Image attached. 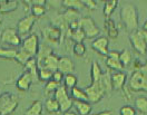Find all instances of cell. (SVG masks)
Returning <instances> with one entry per match:
<instances>
[{
  "label": "cell",
  "mask_w": 147,
  "mask_h": 115,
  "mask_svg": "<svg viewBox=\"0 0 147 115\" xmlns=\"http://www.w3.org/2000/svg\"><path fill=\"white\" fill-rule=\"evenodd\" d=\"M111 88V82H110L109 73L102 74L101 79L98 82H92L90 86L86 87L84 91L88 97V102L90 103H98L104 97L105 93Z\"/></svg>",
  "instance_id": "6da1fadb"
},
{
  "label": "cell",
  "mask_w": 147,
  "mask_h": 115,
  "mask_svg": "<svg viewBox=\"0 0 147 115\" xmlns=\"http://www.w3.org/2000/svg\"><path fill=\"white\" fill-rule=\"evenodd\" d=\"M120 19L127 30L130 32L136 31L138 29V11L136 6L130 2L124 3L120 9Z\"/></svg>",
  "instance_id": "7a4b0ae2"
},
{
  "label": "cell",
  "mask_w": 147,
  "mask_h": 115,
  "mask_svg": "<svg viewBox=\"0 0 147 115\" xmlns=\"http://www.w3.org/2000/svg\"><path fill=\"white\" fill-rule=\"evenodd\" d=\"M18 106V98L11 93H3L0 95V112L1 115H9Z\"/></svg>",
  "instance_id": "3957f363"
},
{
  "label": "cell",
  "mask_w": 147,
  "mask_h": 115,
  "mask_svg": "<svg viewBox=\"0 0 147 115\" xmlns=\"http://www.w3.org/2000/svg\"><path fill=\"white\" fill-rule=\"evenodd\" d=\"M55 99L59 103L60 111L63 113H66L70 111V108L74 105V101L71 97H69L67 89L65 86H59L55 91Z\"/></svg>",
  "instance_id": "277c9868"
},
{
  "label": "cell",
  "mask_w": 147,
  "mask_h": 115,
  "mask_svg": "<svg viewBox=\"0 0 147 115\" xmlns=\"http://www.w3.org/2000/svg\"><path fill=\"white\" fill-rule=\"evenodd\" d=\"M79 28L82 29L87 38H94L97 37L100 34V29L97 27L95 21L90 17H82L78 20Z\"/></svg>",
  "instance_id": "5b68a950"
},
{
  "label": "cell",
  "mask_w": 147,
  "mask_h": 115,
  "mask_svg": "<svg viewBox=\"0 0 147 115\" xmlns=\"http://www.w3.org/2000/svg\"><path fill=\"white\" fill-rule=\"evenodd\" d=\"M129 88L133 91H145L147 92V77L142 74L140 70L135 72L128 82Z\"/></svg>",
  "instance_id": "8992f818"
},
{
  "label": "cell",
  "mask_w": 147,
  "mask_h": 115,
  "mask_svg": "<svg viewBox=\"0 0 147 115\" xmlns=\"http://www.w3.org/2000/svg\"><path fill=\"white\" fill-rule=\"evenodd\" d=\"M21 49L29 53L32 57H35L38 54V49H39V37L36 34H31L30 36L26 37L21 44Z\"/></svg>",
  "instance_id": "52a82bcc"
},
{
  "label": "cell",
  "mask_w": 147,
  "mask_h": 115,
  "mask_svg": "<svg viewBox=\"0 0 147 115\" xmlns=\"http://www.w3.org/2000/svg\"><path fill=\"white\" fill-rule=\"evenodd\" d=\"M1 41L8 45H12V46H19L21 44V39L18 36V32L13 28H7L2 31Z\"/></svg>",
  "instance_id": "ba28073f"
},
{
  "label": "cell",
  "mask_w": 147,
  "mask_h": 115,
  "mask_svg": "<svg viewBox=\"0 0 147 115\" xmlns=\"http://www.w3.org/2000/svg\"><path fill=\"white\" fill-rule=\"evenodd\" d=\"M129 39H130V43H131V45H133V47H134L135 50H137L138 53H140V54H146L147 45L138 29L136 31H133L130 34Z\"/></svg>",
  "instance_id": "9c48e42d"
},
{
  "label": "cell",
  "mask_w": 147,
  "mask_h": 115,
  "mask_svg": "<svg viewBox=\"0 0 147 115\" xmlns=\"http://www.w3.org/2000/svg\"><path fill=\"white\" fill-rule=\"evenodd\" d=\"M44 35H45V39L47 40V43L49 44H59L60 39H61V29L56 27V26H49L44 28Z\"/></svg>",
  "instance_id": "30bf717a"
},
{
  "label": "cell",
  "mask_w": 147,
  "mask_h": 115,
  "mask_svg": "<svg viewBox=\"0 0 147 115\" xmlns=\"http://www.w3.org/2000/svg\"><path fill=\"white\" fill-rule=\"evenodd\" d=\"M36 21V17H34L32 15H29L24 17L22 19L19 20L17 24V32L18 35H26L30 31V29L32 28L34 24Z\"/></svg>",
  "instance_id": "8fae6325"
},
{
  "label": "cell",
  "mask_w": 147,
  "mask_h": 115,
  "mask_svg": "<svg viewBox=\"0 0 147 115\" xmlns=\"http://www.w3.org/2000/svg\"><path fill=\"white\" fill-rule=\"evenodd\" d=\"M106 65H107L110 69H115L116 72H121V69L124 68V66L121 65V63H120V60H119V53L116 51V50L108 51Z\"/></svg>",
  "instance_id": "7c38bea8"
},
{
  "label": "cell",
  "mask_w": 147,
  "mask_h": 115,
  "mask_svg": "<svg viewBox=\"0 0 147 115\" xmlns=\"http://www.w3.org/2000/svg\"><path fill=\"white\" fill-rule=\"evenodd\" d=\"M108 45H109V39L104 36L96 38L92 43V47L96 51L100 53L101 55H106V56L108 55Z\"/></svg>",
  "instance_id": "4fadbf2b"
},
{
  "label": "cell",
  "mask_w": 147,
  "mask_h": 115,
  "mask_svg": "<svg viewBox=\"0 0 147 115\" xmlns=\"http://www.w3.org/2000/svg\"><path fill=\"white\" fill-rule=\"evenodd\" d=\"M58 62H59V57H57L54 54H50L49 56H47L39 65L38 67L39 68H46V69H49L51 70L53 73L58 70Z\"/></svg>",
  "instance_id": "5bb4252c"
},
{
  "label": "cell",
  "mask_w": 147,
  "mask_h": 115,
  "mask_svg": "<svg viewBox=\"0 0 147 115\" xmlns=\"http://www.w3.org/2000/svg\"><path fill=\"white\" fill-rule=\"evenodd\" d=\"M126 74L124 72H114L110 76V82H111V88L113 89H120L126 83Z\"/></svg>",
  "instance_id": "9a60e30c"
},
{
  "label": "cell",
  "mask_w": 147,
  "mask_h": 115,
  "mask_svg": "<svg viewBox=\"0 0 147 115\" xmlns=\"http://www.w3.org/2000/svg\"><path fill=\"white\" fill-rule=\"evenodd\" d=\"M58 70L65 75L71 74L75 70L74 62L69 57H60L58 62Z\"/></svg>",
  "instance_id": "2e32d148"
},
{
  "label": "cell",
  "mask_w": 147,
  "mask_h": 115,
  "mask_svg": "<svg viewBox=\"0 0 147 115\" xmlns=\"http://www.w3.org/2000/svg\"><path fill=\"white\" fill-rule=\"evenodd\" d=\"M31 83H32V77L30 75V73H29V72H25V73L18 78L16 85H17V88H18L19 91L25 92V91H28V89H29Z\"/></svg>",
  "instance_id": "e0dca14e"
},
{
  "label": "cell",
  "mask_w": 147,
  "mask_h": 115,
  "mask_svg": "<svg viewBox=\"0 0 147 115\" xmlns=\"http://www.w3.org/2000/svg\"><path fill=\"white\" fill-rule=\"evenodd\" d=\"M19 2L16 0H0V12L7 14L18 8Z\"/></svg>",
  "instance_id": "ac0fdd59"
},
{
  "label": "cell",
  "mask_w": 147,
  "mask_h": 115,
  "mask_svg": "<svg viewBox=\"0 0 147 115\" xmlns=\"http://www.w3.org/2000/svg\"><path fill=\"white\" fill-rule=\"evenodd\" d=\"M50 54H53V50L50 46L48 44H41L39 45V49H38V62H37V65H39L47 56H49Z\"/></svg>",
  "instance_id": "d6986e66"
},
{
  "label": "cell",
  "mask_w": 147,
  "mask_h": 115,
  "mask_svg": "<svg viewBox=\"0 0 147 115\" xmlns=\"http://www.w3.org/2000/svg\"><path fill=\"white\" fill-rule=\"evenodd\" d=\"M74 105L76 107L77 112L79 113V115H88L92 112V105L88 102L74 101Z\"/></svg>",
  "instance_id": "ffe728a7"
},
{
  "label": "cell",
  "mask_w": 147,
  "mask_h": 115,
  "mask_svg": "<svg viewBox=\"0 0 147 115\" xmlns=\"http://www.w3.org/2000/svg\"><path fill=\"white\" fill-rule=\"evenodd\" d=\"M63 18L66 21V24H70L73 21H77L79 20L82 17H80V14L78 10H75V9H67L65 11V14L63 15Z\"/></svg>",
  "instance_id": "44dd1931"
},
{
  "label": "cell",
  "mask_w": 147,
  "mask_h": 115,
  "mask_svg": "<svg viewBox=\"0 0 147 115\" xmlns=\"http://www.w3.org/2000/svg\"><path fill=\"white\" fill-rule=\"evenodd\" d=\"M71 98L73 101H79V102H88V97L86 95L85 91L79 87H74L71 89Z\"/></svg>",
  "instance_id": "7402d4cb"
},
{
  "label": "cell",
  "mask_w": 147,
  "mask_h": 115,
  "mask_svg": "<svg viewBox=\"0 0 147 115\" xmlns=\"http://www.w3.org/2000/svg\"><path fill=\"white\" fill-rule=\"evenodd\" d=\"M90 74H92V82H98L101 79V76H102V72H101V68L99 66V64L94 60L92 65V69H90Z\"/></svg>",
  "instance_id": "603a6c76"
},
{
  "label": "cell",
  "mask_w": 147,
  "mask_h": 115,
  "mask_svg": "<svg viewBox=\"0 0 147 115\" xmlns=\"http://www.w3.org/2000/svg\"><path fill=\"white\" fill-rule=\"evenodd\" d=\"M41 112H42V103L40 101H35L26 111L25 115H41Z\"/></svg>",
  "instance_id": "cb8c5ba5"
},
{
  "label": "cell",
  "mask_w": 147,
  "mask_h": 115,
  "mask_svg": "<svg viewBox=\"0 0 147 115\" xmlns=\"http://www.w3.org/2000/svg\"><path fill=\"white\" fill-rule=\"evenodd\" d=\"M25 67L27 68V69H29L27 72L30 73L32 79H36L37 77H38V72H37V70H38V65H37V62H36V59H35V57L29 59L27 62V64L25 65Z\"/></svg>",
  "instance_id": "d4e9b609"
},
{
  "label": "cell",
  "mask_w": 147,
  "mask_h": 115,
  "mask_svg": "<svg viewBox=\"0 0 147 115\" xmlns=\"http://www.w3.org/2000/svg\"><path fill=\"white\" fill-rule=\"evenodd\" d=\"M117 5H118L117 0H111V1H106L105 2V5H104V15H105L106 19L109 18L110 15L114 12V10L116 9Z\"/></svg>",
  "instance_id": "484cf974"
},
{
  "label": "cell",
  "mask_w": 147,
  "mask_h": 115,
  "mask_svg": "<svg viewBox=\"0 0 147 115\" xmlns=\"http://www.w3.org/2000/svg\"><path fill=\"white\" fill-rule=\"evenodd\" d=\"M105 25H106V28H107L108 36H109L110 38H116V37L118 36V29H117V27H116L115 22H114L111 19H109V18H107V19H106V22H105Z\"/></svg>",
  "instance_id": "4316f807"
},
{
  "label": "cell",
  "mask_w": 147,
  "mask_h": 115,
  "mask_svg": "<svg viewBox=\"0 0 147 115\" xmlns=\"http://www.w3.org/2000/svg\"><path fill=\"white\" fill-rule=\"evenodd\" d=\"M45 107H46L48 113H56L58 111H60V106L59 103L56 101L55 98H48L45 103Z\"/></svg>",
  "instance_id": "83f0119b"
},
{
  "label": "cell",
  "mask_w": 147,
  "mask_h": 115,
  "mask_svg": "<svg viewBox=\"0 0 147 115\" xmlns=\"http://www.w3.org/2000/svg\"><path fill=\"white\" fill-rule=\"evenodd\" d=\"M63 5L67 7V9L80 10L84 7V2L80 0H65L63 1Z\"/></svg>",
  "instance_id": "f1b7e54d"
},
{
  "label": "cell",
  "mask_w": 147,
  "mask_h": 115,
  "mask_svg": "<svg viewBox=\"0 0 147 115\" xmlns=\"http://www.w3.org/2000/svg\"><path fill=\"white\" fill-rule=\"evenodd\" d=\"M135 106L140 113H147V97L139 96L135 101Z\"/></svg>",
  "instance_id": "f546056e"
},
{
  "label": "cell",
  "mask_w": 147,
  "mask_h": 115,
  "mask_svg": "<svg viewBox=\"0 0 147 115\" xmlns=\"http://www.w3.org/2000/svg\"><path fill=\"white\" fill-rule=\"evenodd\" d=\"M18 50L10 49V48H0V58H7V59H16Z\"/></svg>",
  "instance_id": "4dcf8cb0"
},
{
  "label": "cell",
  "mask_w": 147,
  "mask_h": 115,
  "mask_svg": "<svg viewBox=\"0 0 147 115\" xmlns=\"http://www.w3.org/2000/svg\"><path fill=\"white\" fill-rule=\"evenodd\" d=\"M119 60L124 67L128 66L129 64L131 63V54H130V51L127 50V49H124L121 53H119Z\"/></svg>",
  "instance_id": "1f68e13d"
},
{
  "label": "cell",
  "mask_w": 147,
  "mask_h": 115,
  "mask_svg": "<svg viewBox=\"0 0 147 115\" xmlns=\"http://www.w3.org/2000/svg\"><path fill=\"white\" fill-rule=\"evenodd\" d=\"M31 58H32V56H31L29 53L25 51V50H22L21 48H20V50H18L17 56H16V59L18 60V63L22 64V65H26L28 60H29V59H31Z\"/></svg>",
  "instance_id": "d6a6232c"
},
{
  "label": "cell",
  "mask_w": 147,
  "mask_h": 115,
  "mask_svg": "<svg viewBox=\"0 0 147 115\" xmlns=\"http://www.w3.org/2000/svg\"><path fill=\"white\" fill-rule=\"evenodd\" d=\"M64 80H65V86L67 87V88H71L73 89L74 87H76L77 77L75 76L74 74H67V75H65Z\"/></svg>",
  "instance_id": "836d02e7"
},
{
  "label": "cell",
  "mask_w": 147,
  "mask_h": 115,
  "mask_svg": "<svg viewBox=\"0 0 147 115\" xmlns=\"http://www.w3.org/2000/svg\"><path fill=\"white\" fill-rule=\"evenodd\" d=\"M70 37H71V39L75 40L76 43H83V40L86 38L84 31L80 28L75 30V31H71V30H70Z\"/></svg>",
  "instance_id": "e575fe53"
},
{
  "label": "cell",
  "mask_w": 147,
  "mask_h": 115,
  "mask_svg": "<svg viewBox=\"0 0 147 115\" xmlns=\"http://www.w3.org/2000/svg\"><path fill=\"white\" fill-rule=\"evenodd\" d=\"M46 14V7L45 6H39V5H32L31 6V15L34 17H40Z\"/></svg>",
  "instance_id": "d590c367"
},
{
  "label": "cell",
  "mask_w": 147,
  "mask_h": 115,
  "mask_svg": "<svg viewBox=\"0 0 147 115\" xmlns=\"http://www.w3.org/2000/svg\"><path fill=\"white\" fill-rule=\"evenodd\" d=\"M53 72L46 69V68H39V72H38V76L41 80H50V78H53Z\"/></svg>",
  "instance_id": "8d00e7d4"
},
{
  "label": "cell",
  "mask_w": 147,
  "mask_h": 115,
  "mask_svg": "<svg viewBox=\"0 0 147 115\" xmlns=\"http://www.w3.org/2000/svg\"><path fill=\"white\" fill-rule=\"evenodd\" d=\"M74 54L76 55V56H78V57H82L85 55V53H86V46L84 45L83 43H76L75 45H74Z\"/></svg>",
  "instance_id": "74e56055"
},
{
  "label": "cell",
  "mask_w": 147,
  "mask_h": 115,
  "mask_svg": "<svg viewBox=\"0 0 147 115\" xmlns=\"http://www.w3.org/2000/svg\"><path fill=\"white\" fill-rule=\"evenodd\" d=\"M58 87H59V84L56 83L55 80L50 79L49 82H47L46 86H45V93H46V94H49V93H51V92L55 93V91Z\"/></svg>",
  "instance_id": "f35d334b"
},
{
  "label": "cell",
  "mask_w": 147,
  "mask_h": 115,
  "mask_svg": "<svg viewBox=\"0 0 147 115\" xmlns=\"http://www.w3.org/2000/svg\"><path fill=\"white\" fill-rule=\"evenodd\" d=\"M119 115H136V110L130 105H124L119 110Z\"/></svg>",
  "instance_id": "ab89813d"
},
{
  "label": "cell",
  "mask_w": 147,
  "mask_h": 115,
  "mask_svg": "<svg viewBox=\"0 0 147 115\" xmlns=\"http://www.w3.org/2000/svg\"><path fill=\"white\" fill-rule=\"evenodd\" d=\"M63 79H64V74H63V73H60L59 70L54 72V74H53V80H55L56 83H58V84H59Z\"/></svg>",
  "instance_id": "60d3db41"
},
{
  "label": "cell",
  "mask_w": 147,
  "mask_h": 115,
  "mask_svg": "<svg viewBox=\"0 0 147 115\" xmlns=\"http://www.w3.org/2000/svg\"><path fill=\"white\" fill-rule=\"evenodd\" d=\"M84 6H87V8L89 9H96V6H97V2L94 1V0H85L83 1Z\"/></svg>",
  "instance_id": "b9f144b4"
},
{
  "label": "cell",
  "mask_w": 147,
  "mask_h": 115,
  "mask_svg": "<svg viewBox=\"0 0 147 115\" xmlns=\"http://www.w3.org/2000/svg\"><path fill=\"white\" fill-rule=\"evenodd\" d=\"M69 29H70L71 31H75V30L79 29V22H78V20L70 22V24H69Z\"/></svg>",
  "instance_id": "7bdbcfd3"
},
{
  "label": "cell",
  "mask_w": 147,
  "mask_h": 115,
  "mask_svg": "<svg viewBox=\"0 0 147 115\" xmlns=\"http://www.w3.org/2000/svg\"><path fill=\"white\" fill-rule=\"evenodd\" d=\"M29 2H30V3H32V5H39V6H45L47 1H45V0H34V1H29Z\"/></svg>",
  "instance_id": "ee69618b"
},
{
  "label": "cell",
  "mask_w": 147,
  "mask_h": 115,
  "mask_svg": "<svg viewBox=\"0 0 147 115\" xmlns=\"http://www.w3.org/2000/svg\"><path fill=\"white\" fill-rule=\"evenodd\" d=\"M139 30V32H140V35L143 36V38H144V40H145V43H146L147 45V30H144V29H138Z\"/></svg>",
  "instance_id": "f6af8a7d"
},
{
  "label": "cell",
  "mask_w": 147,
  "mask_h": 115,
  "mask_svg": "<svg viewBox=\"0 0 147 115\" xmlns=\"http://www.w3.org/2000/svg\"><path fill=\"white\" fill-rule=\"evenodd\" d=\"M94 115H113V112L111 111H104L101 113H97V114H94Z\"/></svg>",
  "instance_id": "bcb514c9"
},
{
  "label": "cell",
  "mask_w": 147,
  "mask_h": 115,
  "mask_svg": "<svg viewBox=\"0 0 147 115\" xmlns=\"http://www.w3.org/2000/svg\"><path fill=\"white\" fill-rule=\"evenodd\" d=\"M64 115H77V113H75L73 111H68V112L64 113Z\"/></svg>",
  "instance_id": "7dc6e473"
},
{
  "label": "cell",
  "mask_w": 147,
  "mask_h": 115,
  "mask_svg": "<svg viewBox=\"0 0 147 115\" xmlns=\"http://www.w3.org/2000/svg\"><path fill=\"white\" fill-rule=\"evenodd\" d=\"M0 115H1V112H0Z\"/></svg>",
  "instance_id": "c3c4849f"
},
{
  "label": "cell",
  "mask_w": 147,
  "mask_h": 115,
  "mask_svg": "<svg viewBox=\"0 0 147 115\" xmlns=\"http://www.w3.org/2000/svg\"><path fill=\"white\" fill-rule=\"evenodd\" d=\"M0 22H1V19H0Z\"/></svg>",
  "instance_id": "681fc988"
}]
</instances>
